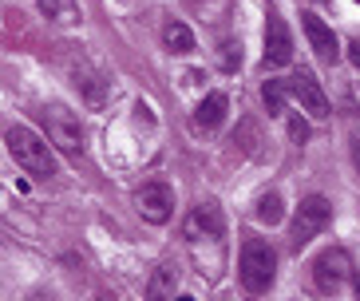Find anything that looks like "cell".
Here are the masks:
<instances>
[{
  "mask_svg": "<svg viewBox=\"0 0 360 301\" xmlns=\"http://www.w3.org/2000/svg\"><path fill=\"white\" fill-rule=\"evenodd\" d=\"M4 143H8V155L16 159V167H20V171H28L32 179H52V174H56L52 139H40L32 127L12 123V127L4 131Z\"/></svg>",
  "mask_w": 360,
  "mask_h": 301,
  "instance_id": "1",
  "label": "cell"
},
{
  "mask_svg": "<svg viewBox=\"0 0 360 301\" xmlns=\"http://www.w3.org/2000/svg\"><path fill=\"white\" fill-rule=\"evenodd\" d=\"M277 278V254L262 238H245L238 254V281L245 293H265Z\"/></svg>",
  "mask_w": 360,
  "mask_h": 301,
  "instance_id": "2",
  "label": "cell"
},
{
  "mask_svg": "<svg viewBox=\"0 0 360 301\" xmlns=\"http://www.w3.org/2000/svg\"><path fill=\"white\" fill-rule=\"evenodd\" d=\"M44 123H48V139L60 155H68L72 162L84 159V127H79V115L68 111L64 103H48L44 108Z\"/></svg>",
  "mask_w": 360,
  "mask_h": 301,
  "instance_id": "3",
  "label": "cell"
},
{
  "mask_svg": "<svg viewBox=\"0 0 360 301\" xmlns=\"http://www.w3.org/2000/svg\"><path fill=\"white\" fill-rule=\"evenodd\" d=\"M328 222H333V206H328L325 194H309V198H301V206H297V214H293V226H289V246L293 250L309 246Z\"/></svg>",
  "mask_w": 360,
  "mask_h": 301,
  "instance_id": "4",
  "label": "cell"
},
{
  "mask_svg": "<svg viewBox=\"0 0 360 301\" xmlns=\"http://www.w3.org/2000/svg\"><path fill=\"white\" fill-rule=\"evenodd\" d=\"M309 269H313V286L321 293H340L352 281V258H349V250H340V246L321 250Z\"/></svg>",
  "mask_w": 360,
  "mask_h": 301,
  "instance_id": "5",
  "label": "cell"
},
{
  "mask_svg": "<svg viewBox=\"0 0 360 301\" xmlns=\"http://www.w3.org/2000/svg\"><path fill=\"white\" fill-rule=\"evenodd\" d=\"M182 234H186V242H191L194 250L206 246V242H218V246H222V238H226L222 206L218 203H198L191 214H186V222H182Z\"/></svg>",
  "mask_w": 360,
  "mask_h": 301,
  "instance_id": "6",
  "label": "cell"
},
{
  "mask_svg": "<svg viewBox=\"0 0 360 301\" xmlns=\"http://www.w3.org/2000/svg\"><path fill=\"white\" fill-rule=\"evenodd\" d=\"M265 68H285L293 60V32H289V24L277 16V8L269 4L265 8Z\"/></svg>",
  "mask_w": 360,
  "mask_h": 301,
  "instance_id": "7",
  "label": "cell"
},
{
  "mask_svg": "<svg viewBox=\"0 0 360 301\" xmlns=\"http://www.w3.org/2000/svg\"><path fill=\"white\" fill-rule=\"evenodd\" d=\"M289 96L301 103V111H305L309 119H328V115H333L325 87H321V79L313 72H293V75H289Z\"/></svg>",
  "mask_w": 360,
  "mask_h": 301,
  "instance_id": "8",
  "label": "cell"
},
{
  "mask_svg": "<svg viewBox=\"0 0 360 301\" xmlns=\"http://www.w3.org/2000/svg\"><path fill=\"white\" fill-rule=\"evenodd\" d=\"M135 210L147 218L150 226L170 222V214H174V191H170L167 183H143L135 191Z\"/></svg>",
  "mask_w": 360,
  "mask_h": 301,
  "instance_id": "9",
  "label": "cell"
},
{
  "mask_svg": "<svg viewBox=\"0 0 360 301\" xmlns=\"http://www.w3.org/2000/svg\"><path fill=\"white\" fill-rule=\"evenodd\" d=\"M301 28H305V36H309V48L317 52V60L321 64H337L340 60V44H337V36H333V28H328L321 16H313V12H301Z\"/></svg>",
  "mask_w": 360,
  "mask_h": 301,
  "instance_id": "10",
  "label": "cell"
},
{
  "mask_svg": "<svg viewBox=\"0 0 360 301\" xmlns=\"http://www.w3.org/2000/svg\"><path fill=\"white\" fill-rule=\"evenodd\" d=\"M226 108H230L226 91H210V96H202V103L194 108V127H198V131H214V127H222Z\"/></svg>",
  "mask_w": 360,
  "mask_h": 301,
  "instance_id": "11",
  "label": "cell"
},
{
  "mask_svg": "<svg viewBox=\"0 0 360 301\" xmlns=\"http://www.w3.org/2000/svg\"><path fill=\"white\" fill-rule=\"evenodd\" d=\"M179 274L182 269L174 266V262H162V266L150 274V281H147V297H174V290H179Z\"/></svg>",
  "mask_w": 360,
  "mask_h": 301,
  "instance_id": "12",
  "label": "cell"
},
{
  "mask_svg": "<svg viewBox=\"0 0 360 301\" xmlns=\"http://www.w3.org/2000/svg\"><path fill=\"white\" fill-rule=\"evenodd\" d=\"M162 44H167V52H174V56H191L194 52V32L182 20H167L162 24Z\"/></svg>",
  "mask_w": 360,
  "mask_h": 301,
  "instance_id": "13",
  "label": "cell"
},
{
  "mask_svg": "<svg viewBox=\"0 0 360 301\" xmlns=\"http://www.w3.org/2000/svg\"><path fill=\"white\" fill-rule=\"evenodd\" d=\"M254 218L262 226H277V222H281V218H285V203H281V194H277V191L262 194L257 206H254Z\"/></svg>",
  "mask_w": 360,
  "mask_h": 301,
  "instance_id": "14",
  "label": "cell"
},
{
  "mask_svg": "<svg viewBox=\"0 0 360 301\" xmlns=\"http://www.w3.org/2000/svg\"><path fill=\"white\" fill-rule=\"evenodd\" d=\"M285 96H289V79H265L262 84V103L269 115H285Z\"/></svg>",
  "mask_w": 360,
  "mask_h": 301,
  "instance_id": "15",
  "label": "cell"
},
{
  "mask_svg": "<svg viewBox=\"0 0 360 301\" xmlns=\"http://www.w3.org/2000/svg\"><path fill=\"white\" fill-rule=\"evenodd\" d=\"M40 12L52 24H75L79 20V4H75V0H40Z\"/></svg>",
  "mask_w": 360,
  "mask_h": 301,
  "instance_id": "16",
  "label": "cell"
},
{
  "mask_svg": "<svg viewBox=\"0 0 360 301\" xmlns=\"http://www.w3.org/2000/svg\"><path fill=\"white\" fill-rule=\"evenodd\" d=\"M238 64H242V48H238V44H222V68L233 72Z\"/></svg>",
  "mask_w": 360,
  "mask_h": 301,
  "instance_id": "17",
  "label": "cell"
},
{
  "mask_svg": "<svg viewBox=\"0 0 360 301\" xmlns=\"http://www.w3.org/2000/svg\"><path fill=\"white\" fill-rule=\"evenodd\" d=\"M289 139H293V143H309V123L301 115L289 119Z\"/></svg>",
  "mask_w": 360,
  "mask_h": 301,
  "instance_id": "18",
  "label": "cell"
},
{
  "mask_svg": "<svg viewBox=\"0 0 360 301\" xmlns=\"http://www.w3.org/2000/svg\"><path fill=\"white\" fill-rule=\"evenodd\" d=\"M349 60H352V68L360 72V40H352V44H349Z\"/></svg>",
  "mask_w": 360,
  "mask_h": 301,
  "instance_id": "19",
  "label": "cell"
},
{
  "mask_svg": "<svg viewBox=\"0 0 360 301\" xmlns=\"http://www.w3.org/2000/svg\"><path fill=\"white\" fill-rule=\"evenodd\" d=\"M352 167H356V179H360V135L352 139Z\"/></svg>",
  "mask_w": 360,
  "mask_h": 301,
  "instance_id": "20",
  "label": "cell"
},
{
  "mask_svg": "<svg viewBox=\"0 0 360 301\" xmlns=\"http://www.w3.org/2000/svg\"><path fill=\"white\" fill-rule=\"evenodd\" d=\"M356 297H360V281H356Z\"/></svg>",
  "mask_w": 360,
  "mask_h": 301,
  "instance_id": "21",
  "label": "cell"
},
{
  "mask_svg": "<svg viewBox=\"0 0 360 301\" xmlns=\"http://www.w3.org/2000/svg\"><path fill=\"white\" fill-rule=\"evenodd\" d=\"M321 4H325V0H321Z\"/></svg>",
  "mask_w": 360,
  "mask_h": 301,
  "instance_id": "22",
  "label": "cell"
}]
</instances>
